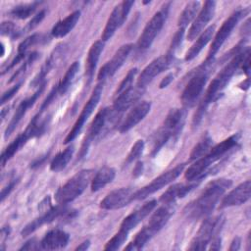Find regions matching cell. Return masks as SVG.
I'll list each match as a JSON object with an SVG mask.
<instances>
[{"label":"cell","instance_id":"16","mask_svg":"<svg viewBox=\"0 0 251 251\" xmlns=\"http://www.w3.org/2000/svg\"><path fill=\"white\" fill-rule=\"evenodd\" d=\"M133 4H134V1H124L114 8V10L112 11L106 23L105 28L102 32V35H101L102 41L105 42L109 40L113 36L117 28H119L124 24Z\"/></svg>","mask_w":251,"mask_h":251},{"label":"cell","instance_id":"29","mask_svg":"<svg viewBox=\"0 0 251 251\" xmlns=\"http://www.w3.org/2000/svg\"><path fill=\"white\" fill-rule=\"evenodd\" d=\"M215 32V25H210L205 28L197 37L196 41L192 44L189 50L185 54V61L193 60L198 54L202 51V49L208 44V42L212 39Z\"/></svg>","mask_w":251,"mask_h":251},{"label":"cell","instance_id":"23","mask_svg":"<svg viewBox=\"0 0 251 251\" xmlns=\"http://www.w3.org/2000/svg\"><path fill=\"white\" fill-rule=\"evenodd\" d=\"M156 205H157V201L155 199L150 200L149 202H146L143 206L136 209L135 211H133L124 219V221L121 224L120 229L128 233L154 210Z\"/></svg>","mask_w":251,"mask_h":251},{"label":"cell","instance_id":"15","mask_svg":"<svg viewBox=\"0 0 251 251\" xmlns=\"http://www.w3.org/2000/svg\"><path fill=\"white\" fill-rule=\"evenodd\" d=\"M174 61V55L167 52L166 55L160 56L154 59L149 65H147L144 70L141 72L136 86L144 89L148 83H150L155 76L169 69Z\"/></svg>","mask_w":251,"mask_h":251},{"label":"cell","instance_id":"43","mask_svg":"<svg viewBox=\"0 0 251 251\" xmlns=\"http://www.w3.org/2000/svg\"><path fill=\"white\" fill-rule=\"evenodd\" d=\"M45 15H46V10H41L38 14H36V15L28 22V24L26 25V26L25 27V29H23V30H25L24 32H25V31H30V30H32L33 28H35V27L42 22V20L45 18Z\"/></svg>","mask_w":251,"mask_h":251},{"label":"cell","instance_id":"49","mask_svg":"<svg viewBox=\"0 0 251 251\" xmlns=\"http://www.w3.org/2000/svg\"><path fill=\"white\" fill-rule=\"evenodd\" d=\"M143 172V163L142 162H137L134 169H133V176L137 177L142 175Z\"/></svg>","mask_w":251,"mask_h":251},{"label":"cell","instance_id":"24","mask_svg":"<svg viewBox=\"0 0 251 251\" xmlns=\"http://www.w3.org/2000/svg\"><path fill=\"white\" fill-rule=\"evenodd\" d=\"M151 109V103L149 101H141L136 104L126 117L125 121L120 126V131L126 132L134 127L139 122H141Z\"/></svg>","mask_w":251,"mask_h":251},{"label":"cell","instance_id":"47","mask_svg":"<svg viewBox=\"0 0 251 251\" xmlns=\"http://www.w3.org/2000/svg\"><path fill=\"white\" fill-rule=\"evenodd\" d=\"M174 77H175V75H174L173 74H169L167 76H165V77L162 79V81L160 82L159 87H160L161 89L167 87V86L174 80Z\"/></svg>","mask_w":251,"mask_h":251},{"label":"cell","instance_id":"27","mask_svg":"<svg viewBox=\"0 0 251 251\" xmlns=\"http://www.w3.org/2000/svg\"><path fill=\"white\" fill-rule=\"evenodd\" d=\"M200 181L193 180L188 181V183H176L169 187L166 192H164L160 198V201L163 204H174L176 199L184 197L189 193L193 188H195Z\"/></svg>","mask_w":251,"mask_h":251},{"label":"cell","instance_id":"44","mask_svg":"<svg viewBox=\"0 0 251 251\" xmlns=\"http://www.w3.org/2000/svg\"><path fill=\"white\" fill-rule=\"evenodd\" d=\"M21 85H22V81L21 82H19L18 84H16L15 86H13V87H11L9 90H7L6 92H4L3 94H2V97H1V104L3 105L4 103H6V102H8L17 92H18V90L20 89V87H21Z\"/></svg>","mask_w":251,"mask_h":251},{"label":"cell","instance_id":"26","mask_svg":"<svg viewBox=\"0 0 251 251\" xmlns=\"http://www.w3.org/2000/svg\"><path fill=\"white\" fill-rule=\"evenodd\" d=\"M70 241V235L59 228L49 230L40 241L41 249L58 250L66 247Z\"/></svg>","mask_w":251,"mask_h":251},{"label":"cell","instance_id":"33","mask_svg":"<svg viewBox=\"0 0 251 251\" xmlns=\"http://www.w3.org/2000/svg\"><path fill=\"white\" fill-rule=\"evenodd\" d=\"M200 9V2L199 1H190L186 4L184 7L183 11L180 13L178 21H177V25L178 28L185 29L186 26L193 22L195 19L196 15L199 13Z\"/></svg>","mask_w":251,"mask_h":251},{"label":"cell","instance_id":"18","mask_svg":"<svg viewBox=\"0 0 251 251\" xmlns=\"http://www.w3.org/2000/svg\"><path fill=\"white\" fill-rule=\"evenodd\" d=\"M132 47H133L132 44H125L121 46L116 51L113 58L109 62H107L99 71L98 80L104 81L106 78L113 76L128 57L130 51L132 50Z\"/></svg>","mask_w":251,"mask_h":251},{"label":"cell","instance_id":"13","mask_svg":"<svg viewBox=\"0 0 251 251\" xmlns=\"http://www.w3.org/2000/svg\"><path fill=\"white\" fill-rule=\"evenodd\" d=\"M168 10H169V4L165 5L162 8V10L155 13V15L147 23L137 42L138 48L140 50L148 49L152 45L155 37L158 35V33L160 32V30L162 29L165 24V21L168 15Z\"/></svg>","mask_w":251,"mask_h":251},{"label":"cell","instance_id":"45","mask_svg":"<svg viewBox=\"0 0 251 251\" xmlns=\"http://www.w3.org/2000/svg\"><path fill=\"white\" fill-rule=\"evenodd\" d=\"M18 182H19V178H13L4 188H2V190H1V201L2 202L12 192V190L15 188V186L17 185Z\"/></svg>","mask_w":251,"mask_h":251},{"label":"cell","instance_id":"36","mask_svg":"<svg viewBox=\"0 0 251 251\" xmlns=\"http://www.w3.org/2000/svg\"><path fill=\"white\" fill-rule=\"evenodd\" d=\"M212 147H213V140L208 134H206L192 149L190 153V160H197L203 157L205 154H207L210 151Z\"/></svg>","mask_w":251,"mask_h":251},{"label":"cell","instance_id":"2","mask_svg":"<svg viewBox=\"0 0 251 251\" xmlns=\"http://www.w3.org/2000/svg\"><path fill=\"white\" fill-rule=\"evenodd\" d=\"M231 184L232 181L227 178H218L210 181L199 197L184 208L185 216L191 220H199L208 216Z\"/></svg>","mask_w":251,"mask_h":251},{"label":"cell","instance_id":"30","mask_svg":"<svg viewBox=\"0 0 251 251\" xmlns=\"http://www.w3.org/2000/svg\"><path fill=\"white\" fill-rule=\"evenodd\" d=\"M103 48H104V41L98 40V41H95L91 45V47L88 51L86 67H85V75L88 79V82H90L92 80V77H93L94 72L96 70V66L99 61L101 52L103 51Z\"/></svg>","mask_w":251,"mask_h":251},{"label":"cell","instance_id":"34","mask_svg":"<svg viewBox=\"0 0 251 251\" xmlns=\"http://www.w3.org/2000/svg\"><path fill=\"white\" fill-rule=\"evenodd\" d=\"M74 146H69L65 150L58 153L50 163V170L53 172H60L64 170L71 161L74 154Z\"/></svg>","mask_w":251,"mask_h":251},{"label":"cell","instance_id":"19","mask_svg":"<svg viewBox=\"0 0 251 251\" xmlns=\"http://www.w3.org/2000/svg\"><path fill=\"white\" fill-rule=\"evenodd\" d=\"M66 205L67 204H58L55 207H50L49 209H47L43 215H41L40 217L33 220L32 222L27 224L23 228L22 235L23 236H27L30 233H32L34 230H36L38 227H40L41 226H43L45 224H48V223H51L55 219H57V218H59L63 215H67L70 211L67 210Z\"/></svg>","mask_w":251,"mask_h":251},{"label":"cell","instance_id":"31","mask_svg":"<svg viewBox=\"0 0 251 251\" xmlns=\"http://www.w3.org/2000/svg\"><path fill=\"white\" fill-rule=\"evenodd\" d=\"M116 176V171L112 167L104 166L94 176L91 180V190L96 192L108 183L112 182Z\"/></svg>","mask_w":251,"mask_h":251},{"label":"cell","instance_id":"20","mask_svg":"<svg viewBox=\"0 0 251 251\" xmlns=\"http://www.w3.org/2000/svg\"><path fill=\"white\" fill-rule=\"evenodd\" d=\"M133 191L129 187H123L110 192L100 203L105 210H116L126 206L133 200Z\"/></svg>","mask_w":251,"mask_h":251},{"label":"cell","instance_id":"28","mask_svg":"<svg viewBox=\"0 0 251 251\" xmlns=\"http://www.w3.org/2000/svg\"><path fill=\"white\" fill-rule=\"evenodd\" d=\"M80 17L79 11H75L72 14H70L65 19L58 22L51 30V35L56 38H61L66 36L72 29L75 26L76 23L78 22Z\"/></svg>","mask_w":251,"mask_h":251},{"label":"cell","instance_id":"39","mask_svg":"<svg viewBox=\"0 0 251 251\" xmlns=\"http://www.w3.org/2000/svg\"><path fill=\"white\" fill-rule=\"evenodd\" d=\"M24 33V30H21L16 26V25L12 22H3L1 24V34L10 36L15 39L20 37Z\"/></svg>","mask_w":251,"mask_h":251},{"label":"cell","instance_id":"8","mask_svg":"<svg viewBox=\"0 0 251 251\" xmlns=\"http://www.w3.org/2000/svg\"><path fill=\"white\" fill-rule=\"evenodd\" d=\"M211 63L212 61H205V63H203V65L191 75L187 81L180 97L182 104L186 108L194 106L201 95L208 80L209 67L211 66Z\"/></svg>","mask_w":251,"mask_h":251},{"label":"cell","instance_id":"5","mask_svg":"<svg viewBox=\"0 0 251 251\" xmlns=\"http://www.w3.org/2000/svg\"><path fill=\"white\" fill-rule=\"evenodd\" d=\"M174 211L173 204H164V206L158 208L149 219L147 225L139 230L134 239L125 249L139 250L143 248V246L166 226L174 214Z\"/></svg>","mask_w":251,"mask_h":251},{"label":"cell","instance_id":"4","mask_svg":"<svg viewBox=\"0 0 251 251\" xmlns=\"http://www.w3.org/2000/svg\"><path fill=\"white\" fill-rule=\"evenodd\" d=\"M50 122V116H43V111H39L37 115H35L32 120L27 125L26 128L20 133L2 152L1 154V165L5 166L6 162H8L30 138L39 137L42 135Z\"/></svg>","mask_w":251,"mask_h":251},{"label":"cell","instance_id":"21","mask_svg":"<svg viewBox=\"0 0 251 251\" xmlns=\"http://www.w3.org/2000/svg\"><path fill=\"white\" fill-rule=\"evenodd\" d=\"M251 195V182L250 180H246L235 188H233L230 192H228L221 201L220 209L238 206L249 200Z\"/></svg>","mask_w":251,"mask_h":251},{"label":"cell","instance_id":"17","mask_svg":"<svg viewBox=\"0 0 251 251\" xmlns=\"http://www.w3.org/2000/svg\"><path fill=\"white\" fill-rule=\"evenodd\" d=\"M216 10V2L215 1H206L204 6L201 8L197 17L193 20L188 32L187 39L193 40L199 36V34L205 29L208 23L213 19Z\"/></svg>","mask_w":251,"mask_h":251},{"label":"cell","instance_id":"12","mask_svg":"<svg viewBox=\"0 0 251 251\" xmlns=\"http://www.w3.org/2000/svg\"><path fill=\"white\" fill-rule=\"evenodd\" d=\"M103 85H104V81H100L96 87L94 88L90 98L88 99V101L86 102V104L84 105V107L82 108V111L80 113V115L78 116L76 122L75 123L72 130L69 132V134L66 136L64 143L68 144L71 143V141H73L81 131L85 122L87 121V119L90 117V115L92 114L93 110L96 108L100 98H101V94H102V90H103Z\"/></svg>","mask_w":251,"mask_h":251},{"label":"cell","instance_id":"6","mask_svg":"<svg viewBox=\"0 0 251 251\" xmlns=\"http://www.w3.org/2000/svg\"><path fill=\"white\" fill-rule=\"evenodd\" d=\"M185 116V109H172L168 113L163 125L152 137V156H155L171 138H176L180 133L184 126Z\"/></svg>","mask_w":251,"mask_h":251},{"label":"cell","instance_id":"35","mask_svg":"<svg viewBox=\"0 0 251 251\" xmlns=\"http://www.w3.org/2000/svg\"><path fill=\"white\" fill-rule=\"evenodd\" d=\"M40 4V2H32V3H28V4H21L18 5L16 7H14L10 12V16L15 18V19H19V20H24L28 18L29 16H31L37 6Z\"/></svg>","mask_w":251,"mask_h":251},{"label":"cell","instance_id":"1","mask_svg":"<svg viewBox=\"0 0 251 251\" xmlns=\"http://www.w3.org/2000/svg\"><path fill=\"white\" fill-rule=\"evenodd\" d=\"M248 54H250L249 48H237L232 59L215 76V78L210 83L205 93V96L198 107V110L194 115L193 126H197L200 124L209 105L215 102L220 97V94H222L223 90L230 81L231 77L235 75V73L237 72V70L239 69V67L241 66L242 62L244 61L245 57Z\"/></svg>","mask_w":251,"mask_h":251},{"label":"cell","instance_id":"7","mask_svg":"<svg viewBox=\"0 0 251 251\" xmlns=\"http://www.w3.org/2000/svg\"><path fill=\"white\" fill-rule=\"evenodd\" d=\"M92 174V170H82L76 173L55 193V200L57 203L68 204L80 196L88 183L91 182Z\"/></svg>","mask_w":251,"mask_h":251},{"label":"cell","instance_id":"37","mask_svg":"<svg viewBox=\"0 0 251 251\" xmlns=\"http://www.w3.org/2000/svg\"><path fill=\"white\" fill-rule=\"evenodd\" d=\"M127 232L120 229L105 245V250H117L119 249L127 238Z\"/></svg>","mask_w":251,"mask_h":251},{"label":"cell","instance_id":"51","mask_svg":"<svg viewBox=\"0 0 251 251\" xmlns=\"http://www.w3.org/2000/svg\"><path fill=\"white\" fill-rule=\"evenodd\" d=\"M89 245H90V241H89V240H85V241H83L80 245H78V246L75 248V250L84 251V250H86V249L89 247Z\"/></svg>","mask_w":251,"mask_h":251},{"label":"cell","instance_id":"46","mask_svg":"<svg viewBox=\"0 0 251 251\" xmlns=\"http://www.w3.org/2000/svg\"><path fill=\"white\" fill-rule=\"evenodd\" d=\"M39 248H41L40 242H37L35 238H32L26 241L25 244L20 248V250H37Z\"/></svg>","mask_w":251,"mask_h":251},{"label":"cell","instance_id":"42","mask_svg":"<svg viewBox=\"0 0 251 251\" xmlns=\"http://www.w3.org/2000/svg\"><path fill=\"white\" fill-rule=\"evenodd\" d=\"M184 31L185 29H182V28H178L177 31L175 33L173 39H172V42H171V45H170V49L168 51V53L172 54V55H175V52L176 50L181 45L182 43V40H183V35H184Z\"/></svg>","mask_w":251,"mask_h":251},{"label":"cell","instance_id":"50","mask_svg":"<svg viewBox=\"0 0 251 251\" xmlns=\"http://www.w3.org/2000/svg\"><path fill=\"white\" fill-rule=\"evenodd\" d=\"M240 243H241L240 238H239L238 236L234 237L233 240H232V242H231V245H230V247H229V250H230V251L239 250V248H240Z\"/></svg>","mask_w":251,"mask_h":251},{"label":"cell","instance_id":"22","mask_svg":"<svg viewBox=\"0 0 251 251\" xmlns=\"http://www.w3.org/2000/svg\"><path fill=\"white\" fill-rule=\"evenodd\" d=\"M45 84H46V82L42 83V84L37 88V90H36L33 94H31V96H29L28 98L23 100V101L20 103V105L18 106V108H17V110H16V112H15V114H14L12 120L10 121V123H9V125H8V126H7L6 130H5V138H7L8 136L11 135V133L14 131V129L17 127V126L19 125V123L21 122V120H22V119L24 118V116L25 115L27 109H28L29 107H31V106L34 104V102L37 100V98L39 97V95H40V94L42 93V91L44 90Z\"/></svg>","mask_w":251,"mask_h":251},{"label":"cell","instance_id":"25","mask_svg":"<svg viewBox=\"0 0 251 251\" xmlns=\"http://www.w3.org/2000/svg\"><path fill=\"white\" fill-rule=\"evenodd\" d=\"M144 89L138 86H131L129 89L126 90L122 94L115 97L112 110L116 114H121L127 110L133 103H135L142 95Z\"/></svg>","mask_w":251,"mask_h":251},{"label":"cell","instance_id":"32","mask_svg":"<svg viewBox=\"0 0 251 251\" xmlns=\"http://www.w3.org/2000/svg\"><path fill=\"white\" fill-rule=\"evenodd\" d=\"M78 71H79V62L75 61L69 67L65 75L62 77V79L59 81L56 87H54L57 92V95H64L69 90Z\"/></svg>","mask_w":251,"mask_h":251},{"label":"cell","instance_id":"14","mask_svg":"<svg viewBox=\"0 0 251 251\" xmlns=\"http://www.w3.org/2000/svg\"><path fill=\"white\" fill-rule=\"evenodd\" d=\"M116 113L112 110V108H104L97 113V115L93 119V121L88 128L87 134H86V136L83 140L82 146L80 148V152H79L80 158H82L86 155L87 150H88L90 144L92 143V141L102 133L107 123L112 119V117Z\"/></svg>","mask_w":251,"mask_h":251},{"label":"cell","instance_id":"52","mask_svg":"<svg viewBox=\"0 0 251 251\" xmlns=\"http://www.w3.org/2000/svg\"><path fill=\"white\" fill-rule=\"evenodd\" d=\"M1 48H2V53H1V56H4V45H3V43H1Z\"/></svg>","mask_w":251,"mask_h":251},{"label":"cell","instance_id":"3","mask_svg":"<svg viewBox=\"0 0 251 251\" xmlns=\"http://www.w3.org/2000/svg\"><path fill=\"white\" fill-rule=\"evenodd\" d=\"M238 139L239 134H234L225 139L215 147H212L207 154L197 159V161L186 170V172L184 173V177L186 178V180L201 181L203 177L206 176V173H208L209 168L214 163L231 152L237 146Z\"/></svg>","mask_w":251,"mask_h":251},{"label":"cell","instance_id":"11","mask_svg":"<svg viewBox=\"0 0 251 251\" xmlns=\"http://www.w3.org/2000/svg\"><path fill=\"white\" fill-rule=\"evenodd\" d=\"M184 168H185L184 163L179 164V165L176 166L175 168L162 174L158 177L154 178L149 184L145 185L144 187H142L141 189H139L133 193V200H143V199L147 198L148 196H150L151 194L155 193L156 191L160 190L167 184L174 181L183 172Z\"/></svg>","mask_w":251,"mask_h":251},{"label":"cell","instance_id":"10","mask_svg":"<svg viewBox=\"0 0 251 251\" xmlns=\"http://www.w3.org/2000/svg\"><path fill=\"white\" fill-rule=\"evenodd\" d=\"M248 13V10L246 9H237L234 11L222 25L219 31L215 35V38L212 42L211 48L208 52V56L206 61H213L214 56L216 53L220 50V48L223 46V44L226 42V40L228 38L230 33L232 32L233 28L236 26V25L239 23V21Z\"/></svg>","mask_w":251,"mask_h":251},{"label":"cell","instance_id":"41","mask_svg":"<svg viewBox=\"0 0 251 251\" xmlns=\"http://www.w3.org/2000/svg\"><path fill=\"white\" fill-rule=\"evenodd\" d=\"M41 40H42V35L36 34V33L26 37L24 41H22L20 43L19 48H18V53H26V51L28 50L29 47L39 43Z\"/></svg>","mask_w":251,"mask_h":251},{"label":"cell","instance_id":"9","mask_svg":"<svg viewBox=\"0 0 251 251\" xmlns=\"http://www.w3.org/2000/svg\"><path fill=\"white\" fill-rule=\"evenodd\" d=\"M225 223L223 216L207 218L201 224L195 237L192 239L189 250H204L211 240L218 236Z\"/></svg>","mask_w":251,"mask_h":251},{"label":"cell","instance_id":"38","mask_svg":"<svg viewBox=\"0 0 251 251\" xmlns=\"http://www.w3.org/2000/svg\"><path fill=\"white\" fill-rule=\"evenodd\" d=\"M137 72H138V70L136 68H133L127 73V75L125 76V78L122 80L119 87L117 88V90L115 92V96L122 94L123 92H125L126 90L129 89L132 86V82H133V79H134Z\"/></svg>","mask_w":251,"mask_h":251},{"label":"cell","instance_id":"40","mask_svg":"<svg viewBox=\"0 0 251 251\" xmlns=\"http://www.w3.org/2000/svg\"><path fill=\"white\" fill-rule=\"evenodd\" d=\"M144 146L145 145H144V141L143 140H141V139L137 140L133 144V146L131 147V149H130V151H129V153H128V155L126 157V165H128V164L132 163L133 161H135L136 159H138L141 156V154L143 153Z\"/></svg>","mask_w":251,"mask_h":251},{"label":"cell","instance_id":"48","mask_svg":"<svg viewBox=\"0 0 251 251\" xmlns=\"http://www.w3.org/2000/svg\"><path fill=\"white\" fill-rule=\"evenodd\" d=\"M210 245V249L212 250H220L221 249V238L219 236L214 237L211 242L209 243Z\"/></svg>","mask_w":251,"mask_h":251}]
</instances>
